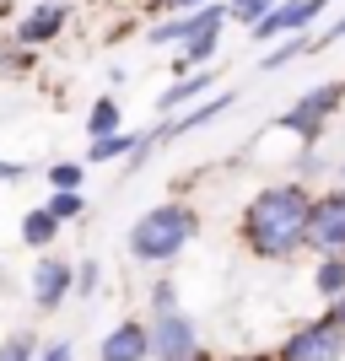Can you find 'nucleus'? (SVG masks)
Returning a JSON list of instances; mask_svg holds the SVG:
<instances>
[{"label":"nucleus","mask_w":345,"mask_h":361,"mask_svg":"<svg viewBox=\"0 0 345 361\" xmlns=\"http://www.w3.org/2000/svg\"><path fill=\"white\" fill-rule=\"evenodd\" d=\"M308 211H313V195L302 183H275V189H259L243 211V243L254 248L259 259H286L308 243Z\"/></svg>","instance_id":"obj_1"},{"label":"nucleus","mask_w":345,"mask_h":361,"mask_svg":"<svg viewBox=\"0 0 345 361\" xmlns=\"http://www.w3.org/2000/svg\"><path fill=\"white\" fill-rule=\"evenodd\" d=\"M200 232L189 205H151L135 226H130V254L146 264H167L173 254H183V243Z\"/></svg>","instance_id":"obj_2"},{"label":"nucleus","mask_w":345,"mask_h":361,"mask_svg":"<svg viewBox=\"0 0 345 361\" xmlns=\"http://www.w3.org/2000/svg\"><path fill=\"white\" fill-rule=\"evenodd\" d=\"M308 243L324 259H345V189L313 200V211H308Z\"/></svg>","instance_id":"obj_3"},{"label":"nucleus","mask_w":345,"mask_h":361,"mask_svg":"<svg viewBox=\"0 0 345 361\" xmlns=\"http://www.w3.org/2000/svg\"><path fill=\"white\" fill-rule=\"evenodd\" d=\"M340 97H345L340 81H329V87H313L297 108H286V114H281V130H297L302 140H318V130H324V119L334 114V103H340Z\"/></svg>","instance_id":"obj_4"},{"label":"nucleus","mask_w":345,"mask_h":361,"mask_svg":"<svg viewBox=\"0 0 345 361\" xmlns=\"http://www.w3.org/2000/svg\"><path fill=\"white\" fill-rule=\"evenodd\" d=\"M340 350H345V334L334 329L329 318H318V324L297 329L281 345V361H340Z\"/></svg>","instance_id":"obj_5"},{"label":"nucleus","mask_w":345,"mask_h":361,"mask_svg":"<svg viewBox=\"0 0 345 361\" xmlns=\"http://www.w3.org/2000/svg\"><path fill=\"white\" fill-rule=\"evenodd\" d=\"M146 340H151V356L157 361H183V356H195V324L173 307V313H157L151 318V329H146Z\"/></svg>","instance_id":"obj_6"},{"label":"nucleus","mask_w":345,"mask_h":361,"mask_svg":"<svg viewBox=\"0 0 345 361\" xmlns=\"http://www.w3.org/2000/svg\"><path fill=\"white\" fill-rule=\"evenodd\" d=\"M324 6H329V0H281V6H275L270 16H265V22H254V38L259 44H270V38H281V32H291V38H302V32H308V22H313L318 11H324Z\"/></svg>","instance_id":"obj_7"},{"label":"nucleus","mask_w":345,"mask_h":361,"mask_svg":"<svg viewBox=\"0 0 345 361\" xmlns=\"http://www.w3.org/2000/svg\"><path fill=\"white\" fill-rule=\"evenodd\" d=\"M226 22V6H200L195 16H178V22H162V27H151V44H189L200 32H216Z\"/></svg>","instance_id":"obj_8"},{"label":"nucleus","mask_w":345,"mask_h":361,"mask_svg":"<svg viewBox=\"0 0 345 361\" xmlns=\"http://www.w3.org/2000/svg\"><path fill=\"white\" fill-rule=\"evenodd\" d=\"M71 286H75V270L65 264V259H38V270H32V302H38L44 313L60 307Z\"/></svg>","instance_id":"obj_9"},{"label":"nucleus","mask_w":345,"mask_h":361,"mask_svg":"<svg viewBox=\"0 0 345 361\" xmlns=\"http://www.w3.org/2000/svg\"><path fill=\"white\" fill-rule=\"evenodd\" d=\"M146 356H151V340L140 318H124L103 334V361H146Z\"/></svg>","instance_id":"obj_10"},{"label":"nucleus","mask_w":345,"mask_h":361,"mask_svg":"<svg viewBox=\"0 0 345 361\" xmlns=\"http://www.w3.org/2000/svg\"><path fill=\"white\" fill-rule=\"evenodd\" d=\"M65 27V6L54 0V6H38V11L22 16V27H16V44H49L54 32Z\"/></svg>","instance_id":"obj_11"},{"label":"nucleus","mask_w":345,"mask_h":361,"mask_svg":"<svg viewBox=\"0 0 345 361\" xmlns=\"http://www.w3.org/2000/svg\"><path fill=\"white\" fill-rule=\"evenodd\" d=\"M60 238V221L49 211H28L22 216V243H32V248H49V243Z\"/></svg>","instance_id":"obj_12"},{"label":"nucleus","mask_w":345,"mask_h":361,"mask_svg":"<svg viewBox=\"0 0 345 361\" xmlns=\"http://www.w3.org/2000/svg\"><path fill=\"white\" fill-rule=\"evenodd\" d=\"M135 146H140L135 135H103V140H92L87 162H119V157H135Z\"/></svg>","instance_id":"obj_13"},{"label":"nucleus","mask_w":345,"mask_h":361,"mask_svg":"<svg viewBox=\"0 0 345 361\" xmlns=\"http://www.w3.org/2000/svg\"><path fill=\"white\" fill-rule=\"evenodd\" d=\"M200 92H210V75H205V71H200V75H183L178 87H167L157 108H162V114H173L178 103H189V97H200Z\"/></svg>","instance_id":"obj_14"},{"label":"nucleus","mask_w":345,"mask_h":361,"mask_svg":"<svg viewBox=\"0 0 345 361\" xmlns=\"http://www.w3.org/2000/svg\"><path fill=\"white\" fill-rule=\"evenodd\" d=\"M238 103V97H232V92H216V97H210L205 108H195V114H183L178 124H173V135H183V130H195V124H205V119H216V114H226V108Z\"/></svg>","instance_id":"obj_15"},{"label":"nucleus","mask_w":345,"mask_h":361,"mask_svg":"<svg viewBox=\"0 0 345 361\" xmlns=\"http://www.w3.org/2000/svg\"><path fill=\"white\" fill-rule=\"evenodd\" d=\"M313 286L324 291V297H345V259H324V264H318V275H313Z\"/></svg>","instance_id":"obj_16"},{"label":"nucleus","mask_w":345,"mask_h":361,"mask_svg":"<svg viewBox=\"0 0 345 361\" xmlns=\"http://www.w3.org/2000/svg\"><path fill=\"white\" fill-rule=\"evenodd\" d=\"M87 130H92V140H103V135H119V103H114V97H103V103L92 108Z\"/></svg>","instance_id":"obj_17"},{"label":"nucleus","mask_w":345,"mask_h":361,"mask_svg":"<svg viewBox=\"0 0 345 361\" xmlns=\"http://www.w3.org/2000/svg\"><path fill=\"white\" fill-rule=\"evenodd\" d=\"M49 183H54V195H75L81 189V162H54L49 167Z\"/></svg>","instance_id":"obj_18"},{"label":"nucleus","mask_w":345,"mask_h":361,"mask_svg":"<svg viewBox=\"0 0 345 361\" xmlns=\"http://www.w3.org/2000/svg\"><path fill=\"white\" fill-rule=\"evenodd\" d=\"M270 11H275V0H232V6H226V16H238V22H248V27L265 22Z\"/></svg>","instance_id":"obj_19"},{"label":"nucleus","mask_w":345,"mask_h":361,"mask_svg":"<svg viewBox=\"0 0 345 361\" xmlns=\"http://www.w3.org/2000/svg\"><path fill=\"white\" fill-rule=\"evenodd\" d=\"M216 32H222V27H216ZM216 32H200V38H189V44H183V65L210 60V54H216Z\"/></svg>","instance_id":"obj_20"},{"label":"nucleus","mask_w":345,"mask_h":361,"mask_svg":"<svg viewBox=\"0 0 345 361\" xmlns=\"http://www.w3.org/2000/svg\"><path fill=\"white\" fill-rule=\"evenodd\" d=\"M38 345H32V334H11L6 345H0V361H32Z\"/></svg>","instance_id":"obj_21"},{"label":"nucleus","mask_w":345,"mask_h":361,"mask_svg":"<svg viewBox=\"0 0 345 361\" xmlns=\"http://www.w3.org/2000/svg\"><path fill=\"white\" fill-rule=\"evenodd\" d=\"M49 216H54V221H71V216H81V195H49V205H44Z\"/></svg>","instance_id":"obj_22"},{"label":"nucleus","mask_w":345,"mask_h":361,"mask_svg":"<svg viewBox=\"0 0 345 361\" xmlns=\"http://www.w3.org/2000/svg\"><path fill=\"white\" fill-rule=\"evenodd\" d=\"M302 44H308V38H286V44H281V49H275V54H270V60H265V71H281V65L291 60V54H297Z\"/></svg>","instance_id":"obj_23"},{"label":"nucleus","mask_w":345,"mask_h":361,"mask_svg":"<svg viewBox=\"0 0 345 361\" xmlns=\"http://www.w3.org/2000/svg\"><path fill=\"white\" fill-rule=\"evenodd\" d=\"M71 356H75V350H71V340H54V345H49L38 361H71Z\"/></svg>","instance_id":"obj_24"},{"label":"nucleus","mask_w":345,"mask_h":361,"mask_svg":"<svg viewBox=\"0 0 345 361\" xmlns=\"http://www.w3.org/2000/svg\"><path fill=\"white\" fill-rule=\"evenodd\" d=\"M97 286V264H81V270H75V291H92Z\"/></svg>","instance_id":"obj_25"},{"label":"nucleus","mask_w":345,"mask_h":361,"mask_svg":"<svg viewBox=\"0 0 345 361\" xmlns=\"http://www.w3.org/2000/svg\"><path fill=\"white\" fill-rule=\"evenodd\" d=\"M324 318H329L334 329H340V334H345V297H334V307H329V313H324Z\"/></svg>","instance_id":"obj_26"},{"label":"nucleus","mask_w":345,"mask_h":361,"mask_svg":"<svg viewBox=\"0 0 345 361\" xmlns=\"http://www.w3.org/2000/svg\"><path fill=\"white\" fill-rule=\"evenodd\" d=\"M334 38H345V16L334 22V27H324V32H318V44H334Z\"/></svg>","instance_id":"obj_27"},{"label":"nucleus","mask_w":345,"mask_h":361,"mask_svg":"<svg viewBox=\"0 0 345 361\" xmlns=\"http://www.w3.org/2000/svg\"><path fill=\"white\" fill-rule=\"evenodd\" d=\"M0 178H22V167H11V162H0Z\"/></svg>","instance_id":"obj_28"},{"label":"nucleus","mask_w":345,"mask_h":361,"mask_svg":"<svg viewBox=\"0 0 345 361\" xmlns=\"http://www.w3.org/2000/svg\"><path fill=\"white\" fill-rule=\"evenodd\" d=\"M173 6H195V11H200V6H205V0H173Z\"/></svg>","instance_id":"obj_29"},{"label":"nucleus","mask_w":345,"mask_h":361,"mask_svg":"<svg viewBox=\"0 0 345 361\" xmlns=\"http://www.w3.org/2000/svg\"><path fill=\"white\" fill-rule=\"evenodd\" d=\"M232 361H265V356H232Z\"/></svg>","instance_id":"obj_30"},{"label":"nucleus","mask_w":345,"mask_h":361,"mask_svg":"<svg viewBox=\"0 0 345 361\" xmlns=\"http://www.w3.org/2000/svg\"><path fill=\"white\" fill-rule=\"evenodd\" d=\"M183 361H205V356H200V350H195V356H183Z\"/></svg>","instance_id":"obj_31"},{"label":"nucleus","mask_w":345,"mask_h":361,"mask_svg":"<svg viewBox=\"0 0 345 361\" xmlns=\"http://www.w3.org/2000/svg\"><path fill=\"white\" fill-rule=\"evenodd\" d=\"M340 183H345V162H340Z\"/></svg>","instance_id":"obj_32"}]
</instances>
